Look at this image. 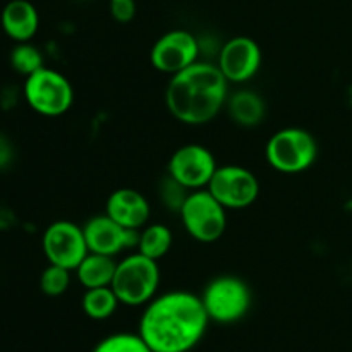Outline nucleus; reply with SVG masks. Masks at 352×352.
<instances>
[{
    "label": "nucleus",
    "instance_id": "obj_1",
    "mask_svg": "<svg viewBox=\"0 0 352 352\" xmlns=\"http://www.w3.org/2000/svg\"><path fill=\"white\" fill-rule=\"evenodd\" d=\"M208 323L201 296L168 291L144 306L138 333L153 352H189L201 342Z\"/></svg>",
    "mask_w": 352,
    "mask_h": 352
},
{
    "label": "nucleus",
    "instance_id": "obj_2",
    "mask_svg": "<svg viewBox=\"0 0 352 352\" xmlns=\"http://www.w3.org/2000/svg\"><path fill=\"white\" fill-rule=\"evenodd\" d=\"M229 96V81L217 62L198 60L170 76L165 103L174 119L186 126H205L223 109Z\"/></svg>",
    "mask_w": 352,
    "mask_h": 352
},
{
    "label": "nucleus",
    "instance_id": "obj_3",
    "mask_svg": "<svg viewBox=\"0 0 352 352\" xmlns=\"http://www.w3.org/2000/svg\"><path fill=\"white\" fill-rule=\"evenodd\" d=\"M158 285H160V267L157 260H151L140 251H134L117 261L112 289L120 305L133 306V308L146 306L157 296Z\"/></svg>",
    "mask_w": 352,
    "mask_h": 352
},
{
    "label": "nucleus",
    "instance_id": "obj_4",
    "mask_svg": "<svg viewBox=\"0 0 352 352\" xmlns=\"http://www.w3.org/2000/svg\"><path fill=\"white\" fill-rule=\"evenodd\" d=\"M318 157V143L302 127H284L268 140L265 158L280 174H301L308 170Z\"/></svg>",
    "mask_w": 352,
    "mask_h": 352
},
{
    "label": "nucleus",
    "instance_id": "obj_5",
    "mask_svg": "<svg viewBox=\"0 0 352 352\" xmlns=\"http://www.w3.org/2000/svg\"><path fill=\"white\" fill-rule=\"evenodd\" d=\"M201 301L210 322L230 325L250 313L253 294L246 282L236 275L212 278L201 292Z\"/></svg>",
    "mask_w": 352,
    "mask_h": 352
},
{
    "label": "nucleus",
    "instance_id": "obj_6",
    "mask_svg": "<svg viewBox=\"0 0 352 352\" xmlns=\"http://www.w3.org/2000/svg\"><path fill=\"white\" fill-rule=\"evenodd\" d=\"M179 215L186 232L198 243H215L226 234L227 208L208 189L189 192Z\"/></svg>",
    "mask_w": 352,
    "mask_h": 352
},
{
    "label": "nucleus",
    "instance_id": "obj_7",
    "mask_svg": "<svg viewBox=\"0 0 352 352\" xmlns=\"http://www.w3.org/2000/svg\"><path fill=\"white\" fill-rule=\"evenodd\" d=\"M23 95L28 105L45 117L64 116L74 102V89L71 81L50 67H41L40 71L28 76L24 81Z\"/></svg>",
    "mask_w": 352,
    "mask_h": 352
},
{
    "label": "nucleus",
    "instance_id": "obj_8",
    "mask_svg": "<svg viewBox=\"0 0 352 352\" xmlns=\"http://www.w3.org/2000/svg\"><path fill=\"white\" fill-rule=\"evenodd\" d=\"M45 258L48 263L74 272L89 253L85 230L71 220H57L45 229L41 237Z\"/></svg>",
    "mask_w": 352,
    "mask_h": 352
},
{
    "label": "nucleus",
    "instance_id": "obj_9",
    "mask_svg": "<svg viewBox=\"0 0 352 352\" xmlns=\"http://www.w3.org/2000/svg\"><path fill=\"white\" fill-rule=\"evenodd\" d=\"M206 189L227 210H244L260 196V181L246 167L219 165Z\"/></svg>",
    "mask_w": 352,
    "mask_h": 352
},
{
    "label": "nucleus",
    "instance_id": "obj_10",
    "mask_svg": "<svg viewBox=\"0 0 352 352\" xmlns=\"http://www.w3.org/2000/svg\"><path fill=\"white\" fill-rule=\"evenodd\" d=\"M219 168L217 158L206 146L189 143L177 148L167 164V174L189 191L206 189Z\"/></svg>",
    "mask_w": 352,
    "mask_h": 352
},
{
    "label": "nucleus",
    "instance_id": "obj_11",
    "mask_svg": "<svg viewBox=\"0 0 352 352\" xmlns=\"http://www.w3.org/2000/svg\"><path fill=\"white\" fill-rule=\"evenodd\" d=\"M201 43L188 30H172L162 34L151 47L150 60L157 71L174 76L199 60Z\"/></svg>",
    "mask_w": 352,
    "mask_h": 352
},
{
    "label": "nucleus",
    "instance_id": "obj_12",
    "mask_svg": "<svg viewBox=\"0 0 352 352\" xmlns=\"http://www.w3.org/2000/svg\"><path fill=\"white\" fill-rule=\"evenodd\" d=\"M261 60V48L253 38L234 36L220 47L217 65L229 85H244L258 74Z\"/></svg>",
    "mask_w": 352,
    "mask_h": 352
},
{
    "label": "nucleus",
    "instance_id": "obj_13",
    "mask_svg": "<svg viewBox=\"0 0 352 352\" xmlns=\"http://www.w3.org/2000/svg\"><path fill=\"white\" fill-rule=\"evenodd\" d=\"M82 230L89 253H100L113 258L126 251L136 250L140 239V230L120 226L107 213L91 217L82 226Z\"/></svg>",
    "mask_w": 352,
    "mask_h": 352
},
{
    "label": "nucleus",
    "instance_id": "obj_14",
    "mask_svg": "<svg viewBox=\"0 0 352 352\" xmlns=\"http://www.w3.org/2000/svg\"><path fill=\"white\" fill-rule=\"evenodd\" d=\"M105 213L127 229L141 230L150 220L151 206L140 191L133 188H120L107 199Z\"/></svg>",
    "mask_w": 352,
    "mask_h": 352
},
{
    "label": "nucleus",
    "instance_id": "obj_15",
    "mask_svg": "<svg viewBox=\"0 0 352 352\" xmlns=\"http://www.w3.org/2000/svg\"><path fill=\"white\" fill-rule=\"evenodd\" d=\"M0 23L10 40L23 43V41H31V38L38 33L40 16L36 7L30 0H10L3 7Z\"/></svg>",
    "mask_w": 352,
    "mask_h": 352
},
{
    "label": "nucleus",
    "instance_id": "obj_16",
    "mask_svg": "<svg viewBox=\"0 0 352 352\" xmlns=\"http://www.w3.org/2000/svg\"><path fill=\"white\" fill-rule=\"evenodd\" d=\"M226 110L234 124L251 129L263 122L265 113H267V103L260 93L243 88L229 93Z\"/></svg>",
    "mask_w": 352,
    "mask_h": 352
},
{
    "label": "nucleus",
    "instance_id": "obj_17",
    "mask_svg": "<svg viewBox=\"0 0 352 352\" xmlns=\"http://www.w3.org/2000/svg\"><path fill=\"white\" fill-rule=\"evenodd\" d=\"M116 268L117 261L113 260V256H107V254L100 253H88L85 260L78 265L74 275L85 289L107 287V285H112Z\"/></svg>",
    "mask_w": 352,
    "mask_h": 352
},
{
    "label": "nucleus",
    "instance_id": "obj_18",
    "mask_svg": "<svg viewBox=\"0 0 352 352\" xmlns=\"http://www.w3.org/2000/svg\"><path fill=\"white\" fill-rule=\"evenodd\" d=\"M174 236L172 230L164 223H146L140 230V239H138V251L151 260L160 261L162 258L167 256L170 251Z\"/></svg>",
    "mask_w": 352,
    "mask_h": 352
},
{
    "label": "nucleus",
    "instance_id": "obj_19",
    "mask_svg": "<svg viewBox=\"0 0 352 352\" xmlns=\"http://www.w3.org/2000/svg\"><path fill=\"white\" fill-rule=\"evenodd\" d=\"M120 301L117 294L113 292L112 285L107 287H95L85 289V294L81 299V308L88 318L102 322V320L110 318L119 308Z\"/></svg>",
    "mask_w": 352,
    "mask_h": 352
},
{
    "label": "nucleus",
    "instance_id": "obj_20",
    "mask_svg": "<svg viewBox=\"0 0 352 352\" xmlns=\"http://www.w3.org/2000/svg\"><path fill=\"white\" fill-rule=\"evenodd\" d=\"M10 65L16 72L23 74L24 78L31 76L33 72L40 71L41 67H45L43 64V54L40 52V48L34 47L30 41H23V43H17L16 47L10 52Z\"/></svg>",
    "mask_w": 352,
    "mask_h": 352
},
{
    "label": "nucleus",
    "instance_id": "obj_21",
    "mask_svg": "<svg viewBox=\"0 0 352 352\" xmlns=\"http://www.w3.org/2000/svg\"><path fill=\"white\" fill-rule=\"evenodd\" d=\"M91 352H153L140 333L119 332L100 340Z\"/></svg>",
    "mask_w": 352,
    "mask_h": 352
},
{
    "label": "nucleus",
    "instance_id": "obj_22",
    "mask_svg": "<svg viewBox=\"0 0 352 352\" xmlns=\"http://www.w3.org/2000/svg\"><path fill=\"white\" fill-rule=\"evenodd\" d=\"M74 272L67 270L58 265L48 263V267L40 275V289L48 298H58L64 294L71 285V278Z\"/></svg>",
    "mask_w": 352,
    "mask_h": 352
},
{
    "label": "nucleus",
    "instance_id": "obj_23",
    "mask_svg": "<svg viewBox=\"0 0 352 352\" xmlns=\"http://www.w3.org/2000/svg\"><path fill=\"white\" fill-rule=\"evenodd\" d=\"M189 192L191 191H189L188 188L179 184V182L175 181V179H172L168 174L165 175L160 181V184H158V198L164 203L165 208L175 213L181 212L182 205H184V201L188 199Z\"/></svg>",
    "mask_w": 352,
    "mask_h": 352
},
{
    "label": "nucleus",
    "instance_id": "obj_24",
    "mask_svg": "<svg viewBox=\"0 0 352 352\" xmlns=\"http://www.w3.org/2000/svg\"><path fill=\"white\" fill-rule=\"evenodd\" d=\"M110 14L120 24L131 23L136 16V0H110Z\"/></svg>",
    "mask_w": 352,
    "mask_h": 352
},
{
    "label": "nucleus",
    "instance_id": "obj_25",
    "mask_svg": "<svg viewBox=\"0 0 352 352\" xmlns=\"http://www.w3.org/2000/svg\"><path fill=\"white\" fill-rule=\"evenodd\" d=\"M14 160V146L9 138L0 131V170L7 168Z\"/></svg>",
    "mask_w": 352,
    "mask_h": 352
}]
</instances>
